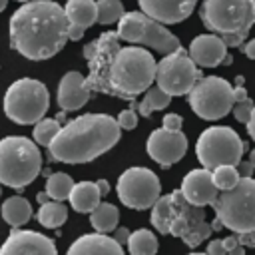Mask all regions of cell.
Returning <instances> with one entry per match:
<instances>
[{"mask_svg": "<svg viewBox=\"0 0 255 255\" xmlns=\"http://www.w3.org/2000/svg\"><path fill=\"white\" fill-rule=\"evenodd\" d=\"M243 84H245V78L243 76H237L235 78V86H243Z\"/></svg>", "mask_w": 255, "mask_h": 255, "instance_id": "816d5d0a", "label": "cell"}, {"mask_svg": "<svg viewBox=\"0 0 255 255\" xmlns=\"http://www.w3.org/2000/svg\"><path fill=\"white\" fill-rule=\"evenodd\" d=\"M169 102H171V96L165 94V92L155 84V86H151V88L143 94V100L137 104V112H139L143 118H149L151 112H155V110H165V108L169 106Z\"/></svg>", "mask_w": 255, "mask_h": 255, "instance_id": "4316f807", "label": "cell"}, {"mask_svg": "<svg viewBox=\"0 0 255 255\" xmlns=\"http://www.w3.org/2000/svg\"><path fill=\"white\" fill-rule=\"evenodd\" d=\"M36 199H38V203H48V199H50V195L44 191V193H38L36 195Z\"/></svg>", "mask_w": 255, "mask_h": 255, "instance_id": "c3c4849f", "label": "cell"}, {"mask_svg": "<svg viewBox=\"0 0 255 255\" xmlns=\"http://www.w3.org/2000/svg\"><path fill=\"white\" fill-rule=\"evenodd\" d=\"M0 255H58L56 243L32 229H12L0 245Z\"/></svg>", "mask_w": 255, "mask_h": 255, "instance_id": "9a60e30c", "label": "cell"}, {"mask_svg": "<svg viewBox=\"0 0 255 255\" xmlns=\"http://www.w3.org/2000/svg\"><path fill=\"white\" fill-rule=\"evenodd\" d=\"M149 221H151V225L155 227L157 233H161V235L169 233V225H171V197H169V193L161 195L153 203Z\"/></svg>", "mask_w": 255, "mask_h": 255, "instance_id": "83f0119b", "label": "cell"}, {"mask_svg": "<svg viewBox=\"0 0 255 255\" xmlns=\"http://www.w3.org/2000/svg\"><path fill=\"white\" fill-rule=\"evenodd\" d=\"M139 10L163 26L179 24L191 16L197 0H137Z\"/></svg>", "mask_w": 255, "mask_h": 255, "instance_id": "e0dca14e", "label": "cell"}, {"mask_svg": "<svg viewBox=\"0 0 255 255\" xmlns=\"http://www.w3.org/2000/svg\"><path fill=\"white\" fill-rule=\"evenodd\" d=\"M179 189H181L183 197L191 205H197V207L213 205L217 195H219V189L215 187V183L211 179V171L205 167H197V169L187 171V175H183Z\"/></svg>", "mask_w": 255, "mask_h": 255, "instance_id": "2e32d148", "label": "cell"}, {"mask_svg": "<svg viewBox=\"0 0 255 255\" xmlns=\"http://www.w3.org/2000/svg\"><path fill=\"white\" fill-rule=\"evenodd\" d=\"M245 143L229 126L205 128L195 141V155L199 163L213 171L219 165H237L243 157Z\"/></svg>", "mask_w": 255, "mask_h": 255, "instance_id": "9c48e42d", "label": "cell"}, {"mask_svg": "<svg viewBox=\"0 0 255 255\" xmlns=\"http://www.w3.org/2000/svg\"><path fill=\"white\" fill-rule=\"evenodd\" d=\"M10 48L20 56L40 62L56 56L70 40V22L64 6L54 0L20 4L10 16Z\"/></svg>", "mask_w": 255, "mask_h": 255, "instance_id": "7a4b0ae2", "label": "cell"}, {"mask_svg": "<svg viewBox=\"0 0 255 255\" xmlns=\"http://www.w3.org/2000/svg\"><path fill=\"white\" fill-rule=\"evenodd\" d=\"M128 251L129 255H155L159 249L157 237L149 229H135L131 231L128 239Z\"/></svg>", "mask_w": 255, "mask_h": 255, "instance_id": "484cf974", "label": "cell"}, {"mask_svg": "<svg viewBox=\"0 0 255 255\" xmlns=\"http://www.w3.org/2000/svg\"><path fill=\"white\" fill-rule=\"evenodd\" d=\"M239 245L243 247H255V231H249V233H239Z\"/></svg>", "mask_w": 255, "mask_h": 255, "instance_id": "f35d334b", "label": "cell"}, {"mask_svg": "<svg viewBox=\"0 0 255 255\" xmlns=\"http://www.w3.org/2000/svg\"><path fill=\"white\" fill-rule=\"evenodd\" d=\"M145 151L155 163H159L161 167H169L185 155L187 137L183 131H171L165 128H157L149 133L145 141Z\"/></svg>", "mask_w": 255, "mask_h": 255, "instance_id": "5bb4252c", "label": "cell"}, {"mask_svg": "<svg viewBox=\"0 0 255 255\" xmlns=\"http://www.w3.org/2000/svg\"><path fill=\"white\" fill-rule=\"evenodd\" d=\"M66 18L70 26L78 28H90L98 22V2L96 0H68L64 4Z\"/></svg>", "mask_w": 255, "mask_h": 255, "instance_id": "7402d4cb", "label": "cell"}, {"mask_svg": "<svg viewBox=\"0 0 255 255\" xmlns=\"http://www.w3.org/2000/svg\"><path fill=\"white\" fill-rule=\"evenodd\" d=\"M233 98H235V104H239V102H247L249 94H247V90L243 86H235L233 88Z\"/></svg>", "mask_w": 255, "mask_h": 255, "instance_id": "60d3db41", "label": "cell"}, {"mask_svg": "<svg viewBox=\"0 0 255 255\" xmlns=\"http://www.w3.org/2000/svg\"><path fill=\"white\" fill-rule=\"evenodd\" d=\"M201 78V70L183 48L169 56H163L157 62L155 84L169 96H189V92Z\"/></svg>", "mask_w": 255, "mask_h": 255, "instance_id": "4fadbf2b", "label": "cell"}, {"mask_svg": "<svg viewBox=\"0 0 255 255\" xmlns=\"http://www.w3.org/2000/svg\"><path fill=\"white\" fill-rule=\"evenodd\" d=\"M90 94L92 92L86 86V76L78 70H70L62 76L58 84L56 102L62 112H76L86 106V102L90 100Z\"/></svg>", "mask_w": 255, "mask_h": 255, "instance_id": "ac0fdd59", "label": "cell"}, {"mask_svg": "<svg viewBox=\"0 0 255 255\" xmlns=\"http://www.w3.org/2000/svg\"><path fill=\"white\" fill-rule=\"evenodd\" d=\"M36 219L42 227L46 229H58L66 223L68 219V207L62 203V201H48V203H42L38 213H36Z\"/></svg>", "mask_w": 255, "mask_h": 255, "instance_id": "d4e9b609", "label": "cell"}, {"mask_svg": "<svg viewBox=\"0 0 255 255\" xmlns=\"http://www.w3.org/2000/svg\"><path fill=\"white\" fill-rule=\"evenodd\" d=\"M118 221H120V211L114 203H100L92 213H90V223L98 233H110L118 229Z\"/></svg>", "mask_w": 255, "mask_h": 255, "instance_id": "cb8c5ba5", "label": "cell"}, {"mask_svg": "<svg viewBox=\"0 0 255 255\" xmlns=\"http://www.w3.org/2000/svg\"><path fill=\"white\" fill-rule=\"evenodd\" d=\"M253 104H255V102H251V100H247V102H239V104H235V106H233V116H235V120L247 126V122L251 120V112H253Z\"/></svg>", "mask_w": 255, "mask_h": 255, "instance_id": "d6a6232c", "label": "cell"}, {"mask_svg": "<svg viewBox=\"0 0 255 255\" xmlns=\"http://www.w3.org/2000/svg\"><path fill=\"white\" fill-rule=\"evenodd\" d=\"M241 52H243L247 58L255 60V38H253V40H249V42H245V44L241 46Z\"/></svg>", "mask_w": 255, "mask_h": 255, "instance_id": "b9f144b4", "label": "cell"}, {"mask_svg": "<svg viewBox=\"0 0 255 255\" xmlns=\"http://www.w3.org/2000/svg\"><path fill=\"white\" fill-rule=\"evenodd\" d=\"M211 229H213V231H219V229H223V225H221V221H219L217 217L211 221Z\"/></svg>", "mask_w": 255, "mask_h": 255, "instance_id": "681fc988", "label": "cell"}, {"mask_svg": "<svg viewBox=\"0 0 255 255\" xmlns=\"http://www.w3.org/2000/svg\"><path fill=\"white\" fill-rule=\"evenodd\" d=\"M60 122L58 120H52V118H44V120H40L36 126H34V129H32V135H34V141L38 143V145H50L52 143V139L56 137V133L60 131Z\"/></svg>", "mask_w": 255, "mask_h": 255, "instance_id": "1f68e13d", "label": "cell"}, {"mask_svg": "<svg viewBox=\"0 0 255 255\" xmlns=\"http://www.w3.org/2000/svg\"><path fill=\"white\" fill-rule=\"evenodd\" d=\"M88 60L86 86L90 92L133 102L155 82L157 62L147 48L122 46L116 30L100 34L82 50Z\"/></svg>", "mask_w": 255, "mask_h": 255, "instance_id": "6da1fadb", "label": "cell"}, {"mask_svg": "<svg viewBox=\"0 0 255 255\" xmlns=\"http://www.w3.org/2000/svg\"><path fill=\"white\" fill-rule=\"evenodd\" d=\"M122 137V128L108 114H82L60 128L48 145L50 157L62 163H88L110 151Z\"/></svg>", "mask_w": 255, "mask_h": 255, "instance_id": "3957f363", "label": "cell"}, {"mask_svg": "<svg viewBox=\"0 0 255 255\" xmlns=\"http://www.w3.org/2000/svg\"><path fill=\"white\" fill-rule=\"evenodd\" d=\"M235 167H237V171H239V175H241V177H251V175H253V171H255V167L251 165V161H249V159H241Z\"/></svg>", "mask_w": 255, "mask_h": 255, "instance_id": "74e56055", "label": "cell"}, {"mask_svg": "<svg viewBox=\"0 0 255 255\" xmlns=\"http://www.w3.org/2000/svg\"><path fill=\"white\" fill-rule=\"evenodd\" d=\"M0 195H2V183H0Z\"/></svg>", "mask_w": 255, "mask_h": 255, "instance_id": "6f0895ef", "label": "cell"}, {"mask_svg": "<svg viewBox=\"0 0 255 255\" xmlns=\"http://www.w3.org/2000/svg\"><path fill=\"white\" fill-rule=\"evenodd\" d=\"M213 211L221 225L235 235L255 231V179L241 177L233 189L219 191Z\"/></svg>", "mask_w": 255, "mask_h": 255, "instance_id": "8992f818", "label": "cell"}, {"mask_svg": "<svg viewBox=\"0 0 255 255\" xmlns=\"http://www.w3.org/2000/svg\"><path fill=\"white\" fill-rule=\"evenodd\" d=\"M161 126L165 129H171V131H181V126H183V120L179 114H165L161 118Z\"/></svg>", "mask_w": 255, "mask_h": 255, "instance_id": "e575fe53", "label": "cell"}, {"mask_svg": "<svg viewBox=\"0 0 255 255\" xmlns=\"http://www.w3.org/2000/svg\"><path fill=\"white\" fill-rule=\"evenodd\" d=\"M201 22L217 36H247L255 24V0H203Z\"/></svg>", "mask_w": 255, "mask_h": 255, "instance_id": "ba28073f", "label": "cell"}, {"mask_svg": "<svg viewBox=\"0 0 255 255\" xmlns=\"http://www.w3.org/2000/svg\"><path fill=\"white\" fill-rule=\"evenodd\" d=\"M187 102H189L193 114L199 116L201 120H207V122H215V120L225 118L235 106L233 88L221 76L201 78L193 86V90L189 92Z\"/></svg>", "mask_w": 255, "mask_h": 255, "instance_id": "30bf717a", "label": "cell"}, {"mask_svg": "<svg viewBox=\"0 0 255 255\" xmlns=\"http://www.w3.org/2000/svg\"><path fill=\"white\" fill-rule=\"evenodd\" d=\"M223 245H225V249H227V253L231 251V249H235V247H239V237L233 233V235H229V237H223Z\"/></svg>", "mask_w": 255, "mask_h": 255, "instance_id": "7bdbcfd3", "label": "cell"}, {"mask_svg": "<svg viewBox=\"0 0 255 255\" xmlns=\"http://www.w3.org/2000/svg\"><path fill=\"white\" fill-rule=\"evenodd\" d=\"M211 179H213V183L219 191H227V189H233L239 183L241 175H239L235 165H219L211 171Z\"/></svg>", "mask_w": 255, "mask_h": 255, "instance_id": "4dcf8cb0", "label": "cell"}, {"mask_svg": "<svg viewBox=\"0 0 255 255\" xmlns=\"http://www.w3.org/2000/svg\"><path fill=\"white\" fill-rule=\"evenodd\" d=\"M96 2H98V24L102 26L116 24L126 14L124 4L120 0H96Z\"/></svg>", "mask_w": 255, "mask_h": 255, "instance_id": "f546056e", "label": "cell"}, {"mask_svg": "<svg viewBox=\"0 0 255 255\" xmlns=\"http://www.w3.org/2000/svg\"><path fill=\"white\" fill-rule=\"evenodd\" d=\"M0 213H2V219H4L10 227L18 229V227H22L24 223L30 221V217H32V205H30V201L24 199L22 195H12V197H8V199L2 203Z\"/></svg>", "mask_w": 255, "mask_h": 255, "instance_id": "603a6c76", "label": "cell"}, {"mask_svg": "<svg viewBox=\"0 0 255 255\" xmlns=\"http://www.w3.org/2000/svg\"><path fill=\"white\" fill-rule=\"evenodd\" d=\"M6 4H8V0H0V12L6 8Z\"/></svg>", "mask_w": 255, "mask_h": 255, "instance_id": "db71d44e", "label": "cell"}, {"mask_svg": "<svg viewBox=\"0 0 255 255\" xmlns=\"http://www.w3.org/2000/svg\"><path fill=\"white\" fill-rule=\"evenodd\" d=\"M129 235H131V231H128L126 227H120V229H116L114 231V239L120 243V245H124V243H128V239H129Z\"/></svg>", "mask_w": 255, "mask_h": 255, "instance_id": "ab89813d", "label": "cell"}, {"mask_svg": "<svg viewBox=\"0 0 255 255\" xmlns=\"http://www.w3.org/2000/svg\"><path fill=\"white\" fill-rule=\"evenodd\" d=\"M189 58L195 62V66L203 68H215L221 66L227 56V46L217 34H199L191 40L187 48Z\"/></svg>", "mask_w": 255, "mask_h": 255, "instance_id": "d6986e66", "label": "cell"}, {"mask_svg": "<svg viewBox=\"0 0 255 255\" xmlns=\"http://www.w3.org/2000/svg\"><path fill=\"white\" fill-rule=\"evenodd\" d=\"M68 201L74 211L92 213L102 203V193H100L96 181H78V183H74Z\"/></svg>", "mask_w": 255, "mask_h": 255, "instance_id": "44dd1931", "label": "cell"}, {"mask_svg": "<svg viewBox=\"0 0 255 255\" xmlns=\"http://www.w3.org/2000/svg\"><path fill=\"white\" fill-rule=\"evenodd\" d=\"M187 255H207V253H201V251H191V253H187Z\"/></svg>", "mask_w": 255, "mask_h": 255, "instance_id": "11a10c76", "label": "cell"}, {"mask_svg": "<svg viewBox=\"0 0 255 255\" xmlns=\"http://www.w3.org/2000/svg\"><path fill=\"white\" fill-rule=\"evenodd\" d=\"M66 255H126L122 245L108 233L80 235L66 251Z\"/></svg>", "mask_w": 255, "mask_h": 255, "instance_id": "ffe728a7", "label": "cell"}, {"mask_svg": "<svg viewBox=\"0 0 255 255\" xmlns=\"http://www.w3.org/2000/svg\"><path fill=\"white\" fill-rule=\"evenodd\" d=\"M247 133L249 137L255 141V104H253V112H251V120L247 122Z\"/></svg>", "mask_w": 255, "mask_h": 255, "instance_id": "ee69618b", "label": "cell"}, {"mask_svg": "<svg viewBox=\"0 0 255 255\" xmlns=\"http://www.w3.org/2000/svg\"><path fill=\"white\" fill-rule=\"evenodd\" d=\"M96 185H98V189H100L102 195H108L110 193V181L108 179H98Z\"/></svg>", "mask_w": 255, "mask_h": 255, "instance_id": "bcb514c9", "label": "cell"}, {"mask_svg": "<svg viewBox=\"0 0 255 255\" xmlns=\"http://www.w3.org/2000/svg\"><path fill=\"white\" fill-rule=\"evenodd\" d=\"M72 187H74V181L68 173L64 171H56L52 175H48L46 179V193L50 195V199L54 201H64L70 197L72 193Z\"/></svg>", "mask_w": 255, "mask_h": 255, "instance_id": "f1b7e54d", "label": "cell"}, {"mask_svg": "<svg viewBox=\"0 0 255 255\" xmlns=\"http://www.w3.org/2000/svg\"><path fill=\"white\" fill-rule=\"evenodd\" d=\"M8 120L20 126H36L50 108L48 88L34 78H18L4 92L2 102Z\"/></svg>", "mask_w": 255, "mask_h": 255, "instance_id": "5b68a950", "label": "cell"}, {"mask_svg": "<svg viewBox=\"0 0 255 255\" xmlns=\"http://www.w3.org/2000/svg\"><path fill=\"white\" fill-rule=\"evenodd\" d=\"M42 171V153L36 141L24 135H6L0 139V183L12 189H24Z\"/></svg>", "mask_w": 255, "mask_h": 255, "instance_id": "277c9868", "label": "cell"}, {"mask_svg": "<svg viewBox=\"0 0 255 255\" xmlns=\"http://www.w3.org/2000/svg\"><path fill=\"white\" fill-rule=\"evenodd\" d=\"M118 36L120 40L133 44V46H145V48H153L155 52L169 56L173 52H177L181 48L177 36H173L167 26H163L161 22L149 18L147 14H143L141 10H131L126 12L122 16V20L118 22Z\"/></svg>", "mask_w": 255, "mask_h": 255, "instance_id": "52a82bcc", "label": "cell"}, {"mask_svg": "<svg viewBox=\"0 0 255 255\" xmlns=\"http://www.w3.org/2000/svg\"><path fill=\"white\" fill-rule=\"evenodd\" d=\"M16 2H22V4H26V2H32V0H16Z\"/></svg>", "mask_w": 255, "mask_h": 255, "instance_id": "9f6ffc18", "label": "cell"}, {"mask_svg": "<svg viewBox=\"0 0 255 255\" xmlns=\"http://www.w3.org/2000/svg\"><path fill=\"white\" fill-rule=\"evenodd\" d=\"M116 120H118V124H120L122 129H133V128L137 126V114H135V110H131V108L122 110Z\"/></svg>", "mask_w": 255, "mask_h": 255, "instance_id": "836d02e7", "label": "cell"}, {"mask_svg": "<svg viewBox=\"0 0 255 255\" xmlns=\"http://www.w3.org/2000/svg\"><path fill=\"white\" fill-rule=\"evenodd\" d=\"M249 161H251V165L255 167V147H253V149L249 151Z\"/></svg>", "mask_w": 255, "mask_h": 255, "instance_id": "f907efd6", "label": "cell"}, {"mask_svg": "<svg viewBox=\"0 0 255 255\" xmlns=\"http://www.w3.org/2000/svg\"><path fill=\"white\" fill-rule=\"evenodd\" d=\"M227 255H245V247L243 245H239V247H235V249H231Z\"/></svg>", "mask_w": 255, "mask_h": 255, "instance_id": "7dc6e473", "label": "cell"}, {"mask_svg": "<svg viewBox=\"0 0 255 255\" xmlns=\"http://www.w3.org/2000/svg\"><path fill=\"white\" fill-rule=\"evenodd\" d=\"M171 197V225L169 235L181 239L187 247H199L211 235V225L205 221V209L191 205L181 189H173Z\"/></svg>", "mask_w": 255, "mask_h": 255, "instance_id": "7c38bea8", "label": "cell"}, {"mask_svg": "<svg viewBox=\"0 0 255 255\" xmlns=\"http://www.w3.org/2000/svg\"><path fill=\"white\" fill-rule=\"evenodd\" d=\"M84 36V28H78V26H70V40L76 42V40H82Z\"/></svg>", "mask_w": 255, "mask_h": 255, "instance_id": "f6af8a7d", "label": "cell"}, {"mask_svg": "<svg viewBox=\"0 0 255 255\" xmlns=\"http://www.w3.org/2000/svg\"><path fill=\"white\" fill-rule=\"evenodd\" d=\"M207 255H227V249L223 245V239H211L207 243Z\"/></svg>", "mask_w": 255, "mask_h": 255, "instance_id": "d590c367", "label": "cell"}, {"mask_svg": "<svg viewBox=\"0 0 255 255\" xmlns=\"http://www.w3.org/2000/svg\"><path fill=\"white\" fill-rule=\"evenodd\" d=\"M116 193L126 207L143 211L147 207H153V203L161 197V183L149 167L133 165L124 169L118 177Z\"/></svg>", "mask_w": 255, "mask_h": 255, "instance_id": "8fae6325", "label": "cell"}, {"mask_svg": "<svg viewBox=\"0 0 255 255\" xmlns=\"http://www.w3.org/2000/svg\"><path fill=\"white\" fill-rule=\"evenodd\" d=\"M231 62H233V58H231V56H229V54H227V56H225V60H223V64H221V66H225V64H231Z\"/></svg>", "mask_w": 255, "mask_h": 255, "instance_id": "f5cc1de1", "label": "cell"}, {"mask_svg": "<svg viewBox=\"0 0 255 255\" xmlns=\"http://www.w3.org/2000/svg\"><path fill=\"white\" fill-rule=\"evenodd\" d=\"M245 38H247V36H243V34H225V36H221V40L225 42V46H227V48H235V46H243V42H245Z\"/></svg>", "mask_w": 255, "mask_h": 255, "instance_id": "8d00e7d4", "label": "cell"}]
</instances>
